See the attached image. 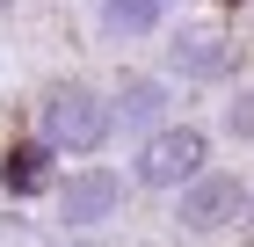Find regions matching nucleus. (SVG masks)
Instances as JSON below:
<instances>
[{
	"label": "nucleus",
	"mask_w": 254,
	"mask_h": 247,
	"mask_svg": "<svg viewBox=\"0 0 254 247\" xmlns=\"http://www.w3.org/2000/svg\"><path fill=\"white\" fill-rule=\"evenodd\" d=\"M37 131L51 153H73V160H95L109 138H117V116H109V95L80 87V80H59L37 109Z\"/></svg>",
	"instance_id": "1"
},
{
	"label": "nucleus",
	"mask_w": 254,
	"mask_h": 247,
	"mask_svg": "<svg viewBox=\"0 0 254 247\" xmlns=\"http://www.w3.org/2000/svg\"><path fill=\"white\" fill-rule=\"evenodd\" d=\"M203 167H211V138L196 131V124H160L131 153V182L138 189H189Z\"/></svg>",
	"instance_id": "2"
},
{
	"label": "nucleus",
	"mask_w": 254,
	"mask_h": 247,
	"mask_svg": "<svg viewBox=\"0 0 254 247\" xmlns=\"http://www.w3.org/2000/svg\"><path fill=\"white\" fill-rule=\"evenodd\" d=\"M124 211V174L117 167H102V160H87V167H73L59 182V218L73 233H87V226H109Z\"/></svg>",
	"instance_id": "3"
},
{
	"label": "nucleus",
	"mask_w": 254,
	"mask_h": 247,
	"mask_svg": "<svg viewBox=\"0 0 254 247\" xmlns=\"http://www.w3.org/2000/svg\"><path fill=\"white\" fill-rule=\"evenodd\" d=\"M175 218H182L189 233H225L233 218H247V182H240V174H225V167H203L189 189H182Z\"/></svg>",
	"instance_id": "4"
},
{
	"label": "nucleus",
	"mask_w": 254,
	"mask_h": 247,
	"mask_svg": "<svg viewBox=\"0 0 254 247\" xmlns=\"http://www.w3.org/2000/svg\"><path fill=\"white\" fill-rule=\"evenodd\" d=\"M109 116H117L124 138H153L167 124V87L160 80H124L117 95H109Z\"/></svg>",
	"instance_id": "5"
},
{
	"label": "nucleus",
	"mask_w": 254,
	"mask_h": 247,
	"mask_svg": "<svg viewBox=\"0 0 254 247\" xmlns=\"http://www.w3.org/2000/svg\"><path fill=\"white\" fill-rule=\"evenodd\" d=\"M233 66V44L218 37V29H182L175 37V73H196V80H218Z\"/></svg>",
	"instance_id": "6"
},
{
	"label": "nucleus",
	"mask_w": 254,
	"mask_h": 247,
	"mask_svg": "<svg viewBox=\"0 0 254 247\" xmlns=\"http://www.w3.org/2000/svg\"><path fill=\"white\" fill-rule=\"evenodd\" d=\"M95 15H102L109 37H153L160 22H167V0H102Z\"/></svg>",
	"instance_id": "7"
},
{
	"label": "nucleus",
	"mask_w": 254,
	"mask_h": 247,
	"mask_svg": "<svg viewBox=\"0 0 254 247\" xmlns=\"http://www.w3.org/2000/svg\"><path fill=\"white\" fill-rule=\"evenodd\" d=\"M44 182H51V146H22L15 160H7V189L29 196V189H44Z\"/></svg>",
	"instance_id": "8"
},
{
	"label": "nucleus",
	"mask_w": 254,
	"mask_h": 247,
	"mask_svg": "<svg viewBox=\"0 0 254 247\" xmlns=\"http://www.w3.org/2000/svg\"><path fill=\"white\" fill-rule=\"evenodd\" d=\"M225 131L254 146V87H233V102H225Z\"/></svg>",
	"instance_id": "9"
},
{
	"label": "nucleus",
	"mask_w": 254,
	"mask_h": 247,
	"mask_svg": "<svg viewBox=\"0 0 254 247\" xmlns=\"http://www.w3.org/2000/svg\"><path fill=\"white\" fill-rule=\"evenodd\" d=\"M22 240V218H0V247H15Z\"/></svg>",
	"instance_id": "10"
},
{
	"label": "nucleus",
	"mask_w": 254,
	"mask_h": 247,
	"mask_svg": "<svg viewBox=\"0 0 254 247\" xmlns=\"http://www.w3.org/2000/svg\"><path fill=\"white\" fill-rule=\"evenodd\" d=\"M247 240H254V204H247Z\"/></svg>",
	"instance_id": "11"
},
{
	"label": "nucleus",
	"mask_w": 254,
	"mask_h": 247,
	"mask_svg": "<svg viewBox=\"0 0 254 247\" xmlns=\"http://www.w3.org/2000/svg\"><path fill=\"white\" fill-rule=\"evenodd\" d=\"M7 7H15V0H0V15H7Z\"/></svg>",
	"instance_id": "12"
}]
</instances>
